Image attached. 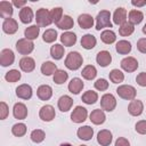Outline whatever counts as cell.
Segmentation results:
<instances>
[{
    "instance_id": "cell-1",
    "label": "cell",
    "mask_w": 146,
    "mask_h": 146,
    "mask_svg": "<svg viewBox=\"0 0 146 146\" xmlns=\"http://www.w3.org/2000/svg\"><path fill=\"white\" fill-rule=\"evenodd\" d=\"M83 63L82 56L78 51H71L65 58V66L71 71H76L81 67Z\"/></svg>"
},
{
    "instance_id": "cell-2",
    "label": "cell",
    "mask_w": 146,
    "mask_h": 146,
    "mask_svg": "<svg viewBox=\"0 0 146 146\" xmlns=\"http://www.w3.org/2000/svg\"><path fill=\"white\" fill-rule=\"evenodd\" d=\"M105 27H112L111 13L108 10H100L96 16V30L100 31Z\"/></svg>"
},
{
    "instance_id": "cell-3",
    "label": "cell",
    "mask_w": 146,
    "mask_h": 146,
    "mask_svg": "<svg viewBox=\"0 0 146 146\" xmlns=\"http://www.w3.org/2000/svg\"><path fill=\"white\" fill-rule=\"evenodd\" d=\"M35 21H36V25H39L40 27L49 26L52 23L50 11L48 9H46V8L38 9L36 14H35Z\"/></svg>"
},
{
    "instance_id": "cell-4",
    "label": "cell",
    "mask_w": 146,
    "mask_h": 146,
    "mask_svg": "<svg viewBox=\"0 0 146 146\" xmlns=\"http://www.w3.org/2000/svg\"><path fill=\"white\" fill-rule=\"evenodd\" d=\"M116 94L119 95V97H121L122 99L125 100H133L136 98V88L130 86V84H122L119 86L116 89Z\"/></svg>"
},
{
    "instance_id": "cell-5",
    "label": "cell",
    "mask_w": 146,
    "mask_h": 146,
    "mask_svg": "<svg viewBox=\"0 0 146 146\" xmlns=\"http://www.w3.org/2000/svg\"><path fill=\"white\" fill-rule=\"evenodd\" d=\"M33 49H34V43L26 38L19 39L16 42V50L21 55H29L33 51Z\"/></svg>"
},
{
    "instance_id": "cell-6",
    "label": "cell",
    "mask_w": 146,
    "mask_h": 146,
    "mask_svg": "<svg viewBox=\"0 0 146 146\" xmlns=\"http://www.w3.org/2000/svg\"><path fill=\"white\" fill-rule=\"evenodd\" d=\"M100 107L103 111L112 112L116 107V99L112 94H105L100 98Z\"/></svg>"
},
{
    "instance_id": "cell-7",
    "label": "cell",
    "mask_w": 146,
    "mask_h": 146,
    "mask_svg": "<svg viewBox=\"0 0 146 146\" xmlns=\"http://www.w3.org/2000/svg\"><path fill=\"white\" fill-rule=\"evenodd\" d=\"M88 116V111L86 107L83 106H75V108L73 110V112L71 113V120L74 123H82L87 120Z\"/></svg>"
},
{
    "instance_id": "cell-8",
    "label": "cell",
    "mask_w": 146,
    "mask_h": 146,
    "mask_svg": "<svg viewBox=\"0 0 146 146\" xmlns=\"http://www.w3.org/2000/svg\"><path fill=\"white\" fill-rule=\"evenodd\" d=\"M56 112L51 105H43L39 111V117L44 122H50L55 119Z\"/></svg>"
},
{
    "instance_id": "cell-9",
    "label": "cell",
    "mask_w": 146,
    "mask_h": 146,
    "mask_svg": "<svg viewBox=\"0 0 146 146\" xmlns=\"http://www.w3.org/2000/svg\"><path fill=\"white\" fill-rule=\"evenodd\" d=\"M15 62V55H14V51L11 49H2L1 52H0V64L1 66L3 67H7V66H10L13 65Z\"/></svg>"
},
{
    "instance_id": "cell-10",
    "label": "cell",
    "mask_w": 146,
    "mask_h": 146,
    "mask_svg": "<svg viewBox=\"0 0 146 146\" xmlns=\"http://www.w3.org/2000/svg\"><path fill=\"white\" fill-rule=\"evenodd\" d=\"M121 67L123 71L128 72V73H132L135 72L137 68H138V62L135 57H131V56H128V57H124L121 63H120Z\"/></svg>"
},
{
    "instance_id": "cell-11",
    "label": "cell",
    "mask_w": 146,
    "mask_h": 146,
    "mask_svg": "<svg viewBox=\"0 0 146 146\" xmlns=\"http://www.w3.org/2000/svg\"><path fill=\"white\" fill-rule=\"evenodd\" d=\"M128 112L132 116H139V115H141V113L144 112V104H143V102L139 100V99L130 100V103L128 105Z\"/></svg>"
},
{
    "instance_id": "cell-12",
    "label": "cell",
    "mask_w": 146,
    "mask_h": 146,
    "mask_svg": "<svg viewBox=\"0 0 146 146\" xmlns=\"http://www.w3.org/2000/svg\"><path fill=\"white\" fill-rule=\"evenodd\" d=\"M32 94H33V91H32V87L30 84L23 83L16 88V96L21 99H30L32 97Z\"/></svg>"
},
{
    "instance_id": "cell-13",
    "label": "cell",
    "mask_w": 146,
    "mask_h": 146,
    "mask_svg": "<svg viewBox=\"0 0 146 146\" xmlns=\"http://www.w3.org/2000/svg\"><path fill=\"white\" fill-rule=\"evenodd\" d=\"M13 115L17 120H24L27 116V107L23 103H16L13 107Z\"/></svg>"
},
{
    "instance_id": "cell-14",
    "label": "cell",
    "mask_w": 146,
    "mask_h": 146,
    "mask_svg": "<svg viewBox=\"0 0 146 146\" xmlns=\"http://www.w3.org/2000/svg\"><path fill=\"white\" fill-rule=\"evenodd\" d=\"M112 132L107 129H103L97 133V141L100 146H108L112 143Z\"/></svg>"
},
{
    "instance_id": "cell-15",
    "label": "cell",
    "mask_w": 146,
    "mask_h": 146,
    "mask_svg": "<svg viewBox=\"0 0 146 146\" xmlns=\"http://www.w3.org/2000/svg\"><path fill=\"white\" fill-rule=\"evenodd\" d=\"M14 13V6L9 1H0V16L5 19L11 18Z\"/></svg>"
},
{
    "instance_id": "cell-16",
    "label": "cell",
    "mask_w": 146,
    "mask_h": 146,
    "mask_svg": "<svg viewBox=\"0 0 146 146\" xmlns=\"http://www.w3.org/2000/svg\"><path fill=\"white\" fill-rule=\"evenodd\" d=\"M113 23L119 26L127 23V10L123 7H119L115 9L113 14Z\"/></svg>"
},
{
    "instance_id": "cell-17",
    "label": "cell",
    "mask_w": 146,
    "mask_h": 146,
    "mask_svg": "<svg viewBox=\"0 0 146 146\" xmlns=\"http://www.w3.org/2000/svg\"><path fill=\"white\" fill-rule=\"evenodd\" d=\"M94 17L89 14H81L79 17H78V24L81 29L83 30H88V29H91L94 26Z\"/></svg>"
},
{
    "instance_id": "cell-18",
    "label": "cell",
    "mask_w": 146,
    "mask_h": 146,
    "mask_svg": "<svg viewBox=\"0 0 146 146\" xmlns=\"http://www.w3.org/2000/svg\"><path fill=\"white\" fill-rule=\"evenodd\" d=\"M96 62H97V64H98L99 66H102V67L108 66V65L111 64V62H112V56H111L110 51H107V50H102V51H99V52L97 54V56H96Z\"/></svg>"
},
{
    "instance_id": "cell-19",
    "label": "cell",
    "mask_w": 146,
    "mask_h": 146,
    "mask_svg": "<svg viewBox=\"0 0 146 146\" xmlns=\"http://www.w3.org/2000/svg\"><path fill=\"white\" fill-rule=\"evenodd\" d=\"M19 67L23 72H26V73H30L32 72L34 68H35V62L32 57H29V56H24L21 60H19Z\"/></svg>"
},
{
    "instance_id": "cell-20",
    "label": "cell",
    "mask_w": 146,
    "mask_h": 146,
    "mask_svg": "<svg viewBox=\"0 0 146 146\" xmlns=\"http://www.w3.org/2000/svg\"><path fill=\"white\" fill-rule=\"evenodd\" d=\"M18 30V24L14 18H7L2 23V31L7 34H14Z\"/></svg>"
},
{
    "instance_id": "cell-21",
    "label": "cell",
    "mask_w": 146,
    "mask_h": 146,
    "mask_svg": "<svg viewBox=\"0 0 146 146\" xmlns=\"http://www.w3.org/2000/svg\"><path fill=\"white\" fill-rule=\"evenodd\" d=\"M89 117H90V121H91L94 124H97V125H98V124H103V123L105 122V120H106V115H105L104 111L100 110V108L94 110V111L90 113Z\"/></svg>"
},
{
    "instance_id": "cell-22",
    "label": "cell",
    "mask_w": 146,
    "mask_h": 146,
    "mask_svg": "<svg viewBox=\"0 0 146 146\" xmlns=\"http://www.w3.org/2000/svg\"><path fill=\"white\" fill-rule=\"evenodd\" d=\"M36 95L41 100H49L52 96V88L48 84H42L38 88Z\"/></svg>"
},
{
    "instance_id": "cell-23",
    "label": "cell",
    "mask_w": 146,
    "mask_h": 146,
    "mask_svg": "<svg viewBox=\"0 0 146 146\" xmlns=\"http://www.w3.org/2000/svg\"><path fill=\"white\" fill-rule=\"evenodd\" d=\"M83 82H82V80L80 79V78H73L70 82H68V86H67V88H68V91L71 92V94H74V95H78V94H80V91L83 89Z\"/></svg>"
},
{
    "instance_id": "cell-24",
    "label": "cell",
    "mask_w": 146,
    "mask_h": 146,
    "mask_svg": "<svg viewBox=\"0 0 146 146\" xmlns=\"http://www.w3.org/2000/svg\"><path fill=\"white\" fill-rule=\"evenodd\" d=\"M57 105H58V108L62 112H67V111L71 110V107L73 105V99L68 95H63V96L59 97Z\"/></svg>"
},
{
    "instance_id": "cell-25",
    "label": "cell",
    "mask_w": 146,
    "mask_h": 146,
    "mask_svg": "<svg viewBox=\"0 0 146 146\" xmlns=\"http://www.w3.org/2000/svg\"><path fill=\"white\" fill-rule=\"evenodd\" d=\"M76 135L82 140H90L94 136V129L89 125H83V127H80L78 129Z\"/></svg>"
},
{
    "instance_id": "cell-26",
    "label": "cell",
    "mask_w": 146,
    "mask_h": 146,
    "mask_svg": "<svg viewBox=\"0 0 146 146\" xmlns=\"http://www.w3.org/2000/svg\"><path fill=\"white\" fill-rule=\"evenodd\" d=\"M60 42H62V44H64V46H66V47H72V46H74L75 42H76V35H75V33L70 32V31L64 32V33L60 35Z\"/></svg>"
},
{
    "instance_id": "cell-27",
    "label": "cell",
    "mask_w": 146,
    "mask_h": 146,
    "mask_svg": "<svg viewBox=\"0 0 146 146\" xmlns=\"http://www.w3.org/2000/svg\"><path fill=\"white\" fill-rule=\"evenodd\" d=\"M96 43H97V40L92 34L87 33V34L82 35V38H81V46L87 50H90V49L95 48Z\"/></svg>"
},
{
    "instance_id": "cell-28",
    "label": "cell",
    "mask_w": 146,
    "mask_h": 146,
    "mask_svg": "<svg viewBox=\"0 0 146 146\" xmlns=\"http://www.w3.org/2000/svg\"><path fill=\"white\" fill-rule=\"evenodd\" d=\"M144 19V14L140 11V10H137V9H132L129 11V15H128V22L131 23L132 25H137V24H140Z\"/></svg>"
},
{
    "instance_id": "cell-29",
    "label": "cell",
    "mask_w": 146,
    "mask_h": 146,
    "mask_svg": "<svg viewBox=\"0 0 146 146\" xmlns=\"http://www.w3.org/2000/svg\"><path fill=\"white\" fill-rule=\"evenodd\" d=\"M33 11H32V8H30V7H24V8H22L21 10H19V19H21V22L22 23H24V24H29V23H31L32 22V19H33Z\"/></svg>"
},
{
    "instance_id": "cell-30",
    "label": "cell",
    "mask_w": 146,
    "mask_h": 146,
    "mask_svg": "<svg viewBox=\"0 0 146 146\" xmlns=\"http://www.w3.org/2000/svg\"><path fill=\"white\" fill-rule=\"evenodd\" d=\"M131 43L127 40H120L115 44V50L120 55H128L131 51Z\"/></svg>"
},
{
    "instance_id": "cell-31",
    "label": "cell",
    "mask_w": 146,
    "mask_h": 146,
    "mask_svg": "<svg viewBox=\"0 0 146 146\" xmlns=\"http://www.w3.org/2000/svg\"><path fill=\"white\" fill-rule=\"evenodd\" d=\"M56 25H57L58 29H60V30H65V31L67 32L68 30H71V29L74 26V21H73V18H72L71 16H68V15H64L63 18H62Z\"/></svg>"
},
{
    "instance_id": "cell-32",
    "label": "cell",
    "mask_w": 146,
    "mask_h": 146,
    "mask_svg": "<svg viewBox=\"0 0 146 146\" xmlns=\"http://www.w3.org/2000/svg\"><path fill=\"white\" fill-rule=\"evenodd\" d=\"M57 70L58 68H57L56 64L52 63V62H50V60H47V62L42 63V65H41V73L43 75H46V76H49L51 74H55V72Z\"/></svg>"
},
{
    "instance_id": "cell-33",
    "label": "cell",
    "mask_w": 146,
    "mask_h": 146,
    "mask_svg": "<svg viewBox=\"0 0 146 146\" xmlns=\"http://www.w3.org/2000/svg\"><path fill=\"white\" fill-rule=\"evenodd\" d=\"M39 33H40V26L39 25H31V26L26 27L25 31H24L25 38L31 40V41L36 39L39 36Z\"/></svg>"
},
{
    "instance_id": "cell-34",
    "label": "cell",
    "mask_w": 146,
    "mask_h": 146,
    "mask_svg": "<svg viewBox=\"0 0 146 146\" xmlns=\"http://www.w3.org/2000/svg\"><path fill=\"white\" fill-rule=\"evenodd\" d=\"M100 39H102V41H103L104 43H106V44H112V43H114L115 40H116V34H115V32L112 31V30H104V31L102 32V34H100Z\"/></svg>"
},
{
    "instance_id": "cell-35",
    "label": "cell",
    "mask_w": 146,
    "mask_h": 146,
    "mask_svg": "<svg viewBox=\"0 0 146 146\" xmlns=\"http://www.w3.org/2000/svg\"><path fill=\"white\" fill-rule=\"evenodd\" d=\"M64 46L63 44H59V43H55L54 46H51L50 48V55L54 59L56 60H59L63 58L64 56Z\"/></svg>"
},
{
    "instance_id": "cell-36",
    "label": "cell",
    "mask_w": 146,
    "mask_h": 146,
    "mask_svg": "<svg viewBox=\"0 0 146 146\" xmlns=\"http://www.w3.org/2000/svg\"><path fill=\"white\" fill-rule=\"evenodd\" d=\"M81 75L83 79L86 80H94L97 75V70L94 65H87L82 68V72H81Z\"/></svg>"
},
{
    "instance_id": "cell-37",
    "label": "cell",
    "mask_w": 146,
    "mask_h": 146,
    "mask_svg": "<svg viewBox=\"0 0 146 146\" xmlns=\"http://www.w3.org/2000/svg\"><path fill=\"white\" fill-rule=\"evenodd\" d=\"M81 100L87 104V105H91V104H95L97 100H98V94L96 91H92V90H88L86 91L82 97H81Z\"/></svg>"
},
{
    "instance_id": "cell-38",
    "label": "cell",
    "mask_w": 146,
    "mask_h": 146,
    "mask_svg": "<svg viewBox=\"0 0 146 146\" xmlns=\"http://www.w3.org/2000/svg\"><path fill=\"white\" fill-rule=\"evenodd\" d=\"M68 79V73L64 70H57L52 76V80L56 84H63Z\"/></svg>"
},
{
    "instance_id": "cell-39",
    "label": "cell",
    "mask_w": 146,
    "mask_h": 146,
    "mask_svg": "<svg viewBox=\"0 0 146 146\" xmlns=\"http://www.w3.org/2000/svg\"><path fill=\"white\" fill-rule=\"evenodd\" d=\"M108 76H110V80L113 83H121L124 80V74L120 70H117V68H113L108 73Z\"/></svg>"
},
{
    "instance_id": "cell-40",
    "label": "cell",
    "mask_w": 146,
    "mask_h": 146,
    "mask_svg": "<svg viewBox=\"0 0 146 146\" xmlns=\"http://www.w3.org/2000/svg\"><path fill=\"white\" fill-rule=\"evenodd\" d=\"M31 140L33 141V143H35V144H40V143H42L43 140H44V138H46V133H44V131L43 130H41V129H34L32 132H31Z\"/></svg>"
},
{
    "instance_id": "cell-41",
    "label": "cell",
    "mask_w": 146,
    "mask_h": 146,
    "mask_svg": "<svg viewBox=\"0 0 146 146\" xmlns=\"http://www.w3.org/2000/svg\"><path fill=\"white\" fill-rule=\"evenodd\" d=\"M133 31H135V26L129 22L124 23L123 25H121L119 27V34L122 36H129L133 33Z\"/></svg>"
},
{
    "instance_id": "cell-42",
    "label": "cell",
    "mask_w": 146,
    "mask_h": 146,
    "mask_svg": "<svg viewBox=\"0 0 146 146\" xmlns=\"http://www.w3.org/2000/svg\"><path fill=\"white\" fill-rule=\"evenodd\" d=\"M42 39L46 43H51L54 41H56L57 39V31L54 30V29H48L43 32L42 34Z\"/></svg>"
},
{
    "instance_id": "cell-43",
    "label": "cell",
    "mask_w": 146,
    "mask_h": 146,
    "mask_svg": "<svg viewBox=\"0 0 146 146\" xmlns=\"http://www.w3.org/2000/svg\"><path fill=\"white\" fill-rule=\"evenodd\" d=\"M26 130H27V128L24 123H16L11 128V133L16 137H23L26 133Z\"/></svg>"
},
{
    "instance_id": "cell-44",
    "label": "cell",
    "mask_w": 146,
    "mask_h": 146,
    "mask_svg": "<svg viewBox=\"0 0 146 146\" xmlns=\"http://www.w3.org/2000/svg\"><path fill=\"white\" fill-rule=\"evenodd\" d=\"M21 76L22 75H21V72L18 70H10V71H8L6 73L5 79H6V81L14 83V82H17L21 79Z\"/></svg>"
},
{
    "instance_id": "cell-45",
    "label": "cell",
    "mask_w": 146,
    "mask_h": 146,
    "mask_svg": "<svg viewBox=\"0 0 146 146\" xmlns=\"http://www.w3.org/2000/svg\"><path fill=\"white\" fill-rule=\"evenodd\" d=\"M50 15H51L52 23L57 24L63 18V8L62 7H55V8H52L50 10Z\"/></svg>"
},
{
    "instance_id": "cell-46",
    "label": "cell",
    "mask_w": 146,
    "mask_h": 146,
    "mask_svg": "<svg viewBox=\"0 0 146 146\" xmlns=\"http://www.w3.org/2000/svg\"><path fill=\"white\" fill-rule=\"evenodd\" d=\"M94 86H95V88H96L97 90H99V91H105V90H107V88H108V82H107V80H105V79H98V80H96V82L94 83Z\"/></svg>"
},
{
    "instance_id": "cell-47",
    "label": "cell",
    "mask_w": 146,
    "mask_h": 146,
    "mask_svg": "<svg viewBox=\"0 0 146 146\" xmlns=\"http://www.w3.org/2000/svg\"><path fill=\"white\" fill-rule=\"evenodd\" d=\"M135 130L140 135H146V120H140L136 123Z\"/></svg>"
},
{
    "instance_id": "cell-48",
    "label": "cell",
    "mask_w": 146,
    "mask_h": 146,
    "mask_svg": "<svg viewBox=\"0 0 146 146\" xmlns=\"http://www.w3.org/2000/svg\"><path fill=\"white\" fill-rule=\"evenodd\" d=\"M9 114V107L5 102L0 103V120H5Z\"/></svg>"
},
{
    "instance_id": "cell-49",
    "label": "cell",
    "mask_w": 146,
    "mask_h": 146,
    "mask_svg": "<svg viewBox=\"0 0 146 146\" xmlns=\"http://www.w3.org/2000/svg\"><path fill=\"white\" fill-rule=\"evenodd\" d=\"M136 82L140 87H146V72H141L136 76Z\"/></svg>"
},
{
    "instance_id": "cell-50",
    "label": "cell",
    "mask_w": 146,
    "mask_h": 146,
    "mask_svg": "<svg viewBox=\"0 0 146 146\" xmlns=\"http://www.w3.org/2000/svg\"><path fill=\"white\" fill-rule=\"evenodd\" d=\"M137 49L141 54H146V38H140L137 41Z\"/></svg>"
},
{
    "instance_id": "cell-51",
    "label": "cell",
    "mask_w": 146,
    "mask_h": 146,
    "mask_svg": "<svg viewBox=\"0 0 146 146\" xmlns=\"http://www.w3.org/2000/svg\"><path fill=\"white\" fill-rule=\"evenodd\" d=\"M114 146H130V143L127 138L124 137H119L116 140H115V145Z\"/></svg>"
},
{
    "instance_id": "cell-52",
    "label": "cell",
    "mask_w": 146,
    "mask_h": 146,
    "mask_svg": "<svg viewBox=\"0 0 146 146\" xmlns=\"http://www.w3.org/2000/svg\"><path fill=\"white\" fill-rule=\"evenodd\" d=\"M13 6H15V7H17V8H24L25 7V5H26V1L25 0H21V1H18V0H14L13 2Z\"/></svg>"
},
{
    "instance_id": "cell-53",
    "label": "cell",
    "mask_w": 146,
    "mask_h": 146,
    "mask_svg": "<svg viewBox=\"0 0 146 146\" xmlns=\"http://www.w3.org/2000/svg\"><path fill=\"white\" fill-rule=\"evenodd\" d=\"M131 5L135 7H143L146 5V0H132Z\"/></svg>"
},
{
    "instance_id": "cell-54",
    "label": "cell",
    "mask_w": 146,
    "mask_h": 146,
    "mask_svg": "<svg viewBox=\"0 0 146 146\" xmlns=\"http://www.w3.org/2000/svg\"><path fill=\"white\" fill-rule=\"evenodd\" d=\"M141 31H143V33H144V34H146V24H145V25L143 26V29H141Z\"/></svg>"
},
{
    "instance_id": "cell-55",
    "label": "cell",
    "mask_w": 146,
    "mask_h": 146,
    "mask_svg": "<svg viewBox=\"0 0 146 146\" xmlns=\"http://www.w3.org/2000/svg\"><path fill=\"white\" fill-rule=\"evenodd\" d=\"M59 146H72L71 144H68V143H63V144H60Z\"/></svg>"
},
{
    "instance_id": "cell-56",
    "label": "cell",
    "mask_w": 146,
    "mask_h": 146,
    "mask_svg": "<svg viewBox=\"0 0 146 146\" xmlns=\"http://www.w3.org/2000/svg\"><path fill=\"white\" fill-rule=\"evenodd\" d=\"M80 146H87V145H80Z\"/></svg>"
}]
</instances>
